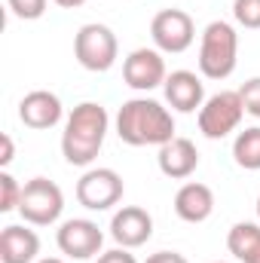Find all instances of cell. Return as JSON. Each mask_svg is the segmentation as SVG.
Listing matches in <instances>:
<instances>
[{"instance_id":"cell-1","label":"cell","mask_w":260,"mask_h":263,"mask_svg":"<svg viewBox=\"0 0 260 263\" xmlns=\"http://www.w3.org/2000/svg\"><path fill=\"white\" fill-rule=\"evenodd\" d=\"M117 135L129 147H162L175 138V117L156 98L138 95L120 104L117 110Z\"/></svg>"},{"instance_id":"cell-19","label":"cell","mask_w":260,"mask_h":263,"mask_svg":"<svg viewBox=\"0 0 260 263\" xmlns=\"http://www.w3.org/2000/svg\"><path fill=\"white\" fill-rule=\"evenodd\" d=\"M22 184L3 168L0 172V211L3 214H9V211H18V202H22Z\"/></svg>"},{"instance_id":"cell-7","label":"cell","mask_w":260,"mask_h":263,"mask_svg":"<svg viewBox=\"0 0 260 263\" xmlns=\"http://www.w3.org/2000/svg\"><path fill=\"white\" fill-rule=\"evenodd\" d=\"M150 40L159 52L181 55L193 46L196 40V25L184 9H162L150 22Z\"/></svg>"},{"instance_id":"cell-15","label":"cell","mask_w":260,"mask_h":263,"mask_svg":"<svg viewBox=\"0 0 260 263\" xmlns=\"http://www.w3.org/2000/svg\"><path fill=\"white\" fill-rule=\"evenodd\" d=\"M40 236L25 223H9L0 233V260L3 263H37Z\"/></svg>"},{"instance_id":"cell-13","label":"cell","mask_w":260,"mask_h":263,"mask_svg":"<svg viewBox=\"0 0 260 263\" xmlns=\"http://www.w3.org/2000/svg\"><path fill=\"white\" fill-rule=\"evenodd\" d=\"M165 101L172 104V110L178 114H193L205 104V86L202 77H196L193 70H172L162 83Z\"/></svg>"},{"instance_id":"cell-6","label":"cell","mask_w":260,"mask_h":263,"mask_svg":"<svg viewBox=\"0 0 260 263\" xmlns=\"http://www.w3.org/2000/svg\"><path fill=\"white\" fill-rule=\"evenodd\" d=\"M245 117V104H242V95L239 89H224V92H214L211 98H205V104L199 107V132L211 141H220L227 138L230 132L239 129Z\"/></svg>"},{"instance_id":"cell-12","label":"cell","mask_w":260,"mask_h":263,"mask_svg":"<svg viewBox=\"0 0 260 263\" xmlns=\"http://www.w3.org/2000/svg\"><path fill=\"white\" fill-rule=\"evenodd\" d=\"M65 117V107H62V98L49 89H34L28 92L22 101H18V120L28 126V129H55Z\"/></svg>"},{"instance_id":"cell-11","label":"cell","mask_w":260,"mask_h":263,"mask_svg":"<svg viewBox=\"0 0 260 263\" xmlns=\"http://www.w3.org/2000/svg\"><path fill=\"white\" fill-rule=\"evenodd\" d=\"M150 236H153V217L141 205H123L110 217V239L120 248H129V251L132 248H141Z\"/></svg>"},{"instance_id":"cell-8","label":"cell","mask_w":260,"mask_h":263,"mask_svg":"<svg viewBox=\"0 0 260 263\" xmlns=\"http://www.w3.org/2000/svg\"><path fill=\"white\" fill-rule=\"evenodd\" d=\"M126 193V184L120 172L114 168H89L77 181V202L89 211H107Z\"/></svg>"},{"instance_id":"cell-22","label":"cell","mask_w":260,"mask_h":263,"mask_svg":"<svg viewBox=\"0 0 260 263\" xmlns=\"http://www.w3.org/2000/svg\"><path fill=\"white\" fill-rule=\"evenodd\" d=\"M239 95H242L245 114H251L254 120H260V77L245 80V83H242V89H239Z\"/></svg>"},{"instance_id":"cell-9","label":"cell","mask_w":260,"mask_h":263,"mask_svg":"<svg viewBox=\"0 0 260 263\" xmlns=\"http://www.w3.org/2000/svg\"><path fill=\"white\" fill-rule=\"evenodd\" d=\"M55 242H59V251L67 254L70 260H89V257H98L101 254L104 233L89 217H70V220H65L59 227Z\"/></svg>"},{"instance_id":"cell-29","label":"cell","mask_w":260,"mask_h":263,"mask_svg":"<svg viewBox=\"0 0 260 263\" xmlns=\"http://www.w3.org/2000/svg\"><path fill=\"white\" fill-rule=\"evenodd\" d=\"M214 263H230V260H214Z\"/></svg>"},{"instance_id":"cell-17","label":"cell","mask_w":260,"mask_h":263,"mask_svg":"<svg viewBox=\"0 0 260 263\" xmlns=\"http://www.w3.org/2000/svg\"><path fill=\"white\" fill-rule=\"evenodd\" d=\"M227 248L239 263H260V223L239 220L227 233Z\"/></svg>"},{"instance_id":"cell-27","label":"cell","mask_w":260,"mask_h":263,"mask_svg":"<svg viewBox=\"0 0 260 263\" xmlns=\"http://www.w3.org/2000/svg\"><path fill=\"white\" fill-rule=\"evenodd\" d=\"M37 263H65L62 257H43V260H37Z\"/></svg>"},{"instance_id":"cell-26","label":"cell","mask_w":260,"mask_h":263,"mask_svg":"<svg viewBox=\"0 0 260 263\" xmlns=\"http://www.w3.org/2000/svg\"><path fill=\"white\" fill-rule=\"evenodd\" d=\"M55 6H62V9H77V6H83L86 0H52Z\"/></svg>"},{"instance_id":"cell-25","label":"cell","mask_w":260,"mask_h":263,"mask_svg":"<svg viewBox=\"0 0 260 263\" xmlns=\"http://www.w3.org/2000/svg\"><path fill=\"white\" fill-rule=\"evenodd\" d=\"M0 147H3V153H0V165L6 168V165L12 162V156H15V147H12V138H9L6 132L0 135Z\"/></svg>"},{"instance_id":"cell-21","label":"cell","mask_w":260,"mask_h":263,"mask_svg":"<svg viewBox=\"0 0 260 263\" xmlns=\"http://www.w3.org/2000/svg\"><path fill=\"white\" fill-rule=\"evenodd\" d=\"M6 6H9V12H12L15 18H22V22H37V18H43L49 0H6Z\"/></svg>"},{"instance_id":"cell-20","label":"cell","mask_w":260,"mask_h":263,"mask_svg":"<svg viewBox=\"0 0 260 263\" xmlns=\"http://www.w3.org/2000/svg\"><path fill=\"white\" fill-rule=\"evenodd\" d=\"M233 18L236 25L257 31L260 28V0H233Z\"/></svg>"},{"instance_id":"cell-3","label":"cell","mask_w":260,"mask_h":263,"mask_svg":"<svg viewBox=\"0 0 260 263\" xmlns=\"http://www.w3.org/2000/svg\"><path fill=\"white\" fill-rule=\"evenodd\" d=\"M239 62V34L230 22L214 18L205 25L199 40V70L208 80H227Z\"/></svg>"},{"instance_id":"cell-24","label":"cell","mask_w":260,"mask_h":263,"mask_svg":"<svg viewBox=\"0 0 260 263\" xmlns=\"http://www.w3.org/2000/svg\"><path fill=\"white\" fill-rule=\"evenodd\" d=\"M144 263H190L184 254H178V251H156V254H150Z\"/></svg>"},{"instance_id":"cell-4","label":"cell","mask_w":260,"mask_h":263,"mask_svg":"<svg viewBox=\"0 0 260 263\" xmlns=\"http://www.w3.org/2000/svg\"><path fill=\"white\" fill-rule=\"evenodd\" d=\"M73 59L80 62V67H86L92 73H104L120 59V40L107 25L89 22L73 37Z\"/></svg>"},{"instance_id":"cell-10","label":"cell","mask_w":260,"mask_h":263,"mask_svg":"<svg viewBox=\"0 0 260 263\" xmlns=\"http://www.w3.org/2000/svg\"><path fill=\"white\" fill-rule=\"evenodd\" d=\"M169 70H165V59L159 49H132L123 62V80L126 86H132L135 92H153L165 83Z\"/></svg>"},{"instance_id":"cell-23","label":"cell","mask_w":260,"mask_h":263,"mask_svg":"<svg viewBox=\"0 0 260 263\" xmlns=\"http://www.w3.org/2000/svg\"><path fill=\"white\" fill-rule=\"evenodd\" d=\"M95 263H138L135 254H129V248H110V251H101Z\"/></svg>"},{"instance_id":"cell-5","label":"cell","mask_w":260,"mask_h":263,"mask_svg":"<svg viewBox=\"0 0 260 263\" xmlns=\"http://www.w3.org/2000/svg\"><path fill=\"white\" fill-rule=\"evenodd\" d=\"M65 211V193L55 181L49 178H31L22 190V202H18V214L25 223L31 227H52L59 223Z\"/></svg>"},{"instance_id":"cell-18","label":"cell","mask_w":260,"mask_h":263,"mask_svg":"<svg viewBox=\"0 0 260 263\" xmlns=\"http://www.w3.org/2000/svg\"><path fill=\"white\" fill-rule=\"evenodd\" d=\"M233 159L245 172H260V126L239 132L233 141Z\"/></svg>"},{"instance_id":"cell-28","label":"cell","mask_w":260,"mask_h":263,"mask_svg":"<svg viewBox=\"0 0 260 263\" xmlns=\"http://www.w3.org/2000/svg\"><path fill=\"white\" fill-rule=\"evenodd\" d=\"M257 220H260V196H257Z\"/></svg>"},{"instance_id":"cell-2","label":"cell","mask_w":260,"mask_h":263,"mask_svg":"<svg viewBox=\"0 0 260 263\" xmlns=\"http://www.w3.org/2000/svg\"><path fill=\"white\" fill-rule=\"evenodd\" d=\"M110 129V117L98 101H83L70 110V117L65 120V132H62V156L77 168H89Z\"/></svg>"},{"instance_id":"cell-14","label":"cell","mask_w":260,"mask_h":263,"mask_svg":"<svg viewBox=\"0 0 260 263\" xmlns=\"http://www.w3.org/2000/svg\"><path fill=\"white\" fill-rule=\"evenodd\" d=\"M156 162H159V172H162L165 178H172V181H187L196 168H199V150H196V144L190 138H178V135H175L169 144L159 147Z\"/></svg>"},{"instance_id":"cell-16","label":"cell","mask_w":260,"mask_h":263,"mask_svg":"<svg viewBox=\"0 0 260 263\" xmlns=\"http://www.w3.org/2000/svg\"><path fill=\"white\" fill-rule=\"evenodd\" d=\"M214 211V193L208 184L199 181H187L178 193H175V214L187 223H202L208 220Z\"/></svg>"}]
</instances>
